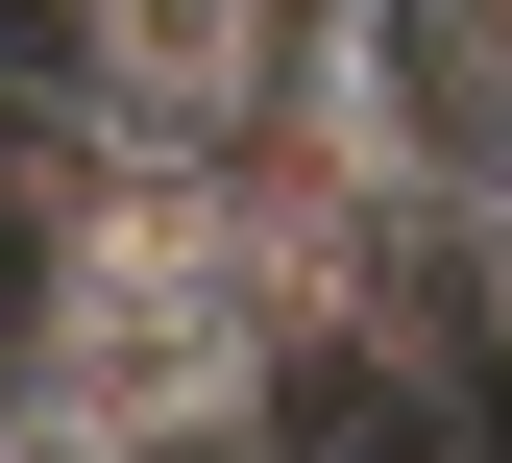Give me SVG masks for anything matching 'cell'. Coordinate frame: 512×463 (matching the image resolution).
Returning a JSON list of instances; mask_svg holds the SVG:
<instances>
[{
	"mask_svg": "<svg viewBox=\"0 0 512 463\" xmlns=\"http://www.w3.org/2000/svg\"><path fill=\"white\" fill-rule=\"evenodd\" d=\"M49 49H74L147 147H220L244 98H293V25H269V0H49Z\"/></svg>",
	"mask_w": 512,
	"mask_h": 463,
	"instance_id": "6da1fadb",
	"label": "cell"
},
{
	"mask_svg": "<svg viewBox=\"0 0 512 463\" xmlns=\"http://www.w3.org/2000/svg\"><path fill=\"white\" fill-rule=\"evenodd\" d=\"M488 25H512V0H488Z\"/></svg>",
	"mask_w": 512,
	"mask_h": 463,
	"instance_id": "277c9868",
	"label": "cell"
},
{
	"mask_svg": "<svg viewBox=\"0 0 512 463\" xmlns=\"http://www.w3.org/2000/svg\"><path fill=\"white\" fill-rule=\"evenodd\" d=\"M0 366H25V244H0Z\"/></svg>",
	"mask_w": 512,
	"mask_h": 463,
	"instance_id": "3957f363",
	"label": "cell"
},
{
	"mask_svg": "<svg viewBox=\"0 0 512 463\" xmlns=\"http://www.w3.org/2000/svg\"><path fill=\"white\" fill-rule=\"evenodd\" d=\"M464 366L512 390V195H488V220H464Z\"/></svg>",
	"mask_w": 512,
	"mask_h": 463,
	"instance_id": "7a4b0ae2",
	"label": "cell"
}]
</instances>
